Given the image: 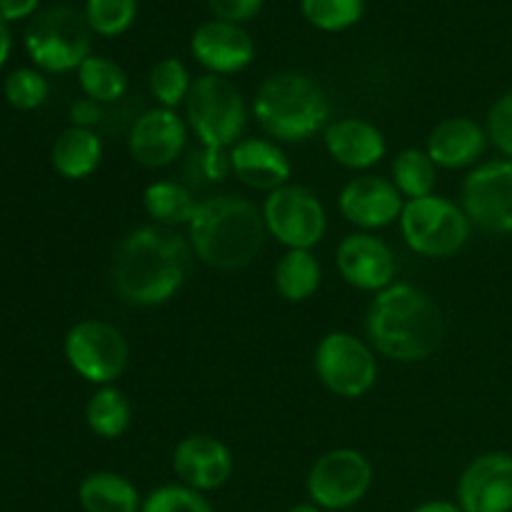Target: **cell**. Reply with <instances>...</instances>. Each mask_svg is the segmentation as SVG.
Listing matches in <instances>:
<instances>
[{
  "mask_svg": "<svg viewBox=\"0 0 512 512\" xmlns=\"http://www.w3.org/2000/svg\"><path fill=\"white\" fill-rule=\"evenodd\" d=\"M3 93L15 110H38L48 100L50 85L43 70L18 68L5 78Z\"/></svg>",
  "mask_w": 512,
  "mask_h": 512,
  "instance_id": "obj_32",
  "label": "cell"
},
{
  "mask_svg": "<svg viewBox=\"0 0 512 512\" xmlns=\"http://www.w3.org/2000/svg\"><path fill=\"white\" fill-rule=\"evenodd\" d=\"M488 130L473 118H445L428 135L425 150L438 168L463 170L478 163L488 148Z\"/></svg>",
  "mask_w": 512,
  "mask_h": 512,
  "instance_id": "obj_20",
  "label": "cell"
},
{
  "mask_svg": "<svg viewBox=\"0 0 512 512\" xmlns=\"http://www.w3.org/2000/svg\"><path fill=\"white\" fill-rule=\"evenodd\" d=\"M285 512H320V508L313 503H300V505H293V508L285 510Z\"/></svg>",
  "mask_w": 512,
  "mask_h": 512,
  "instance_id": "obj_40",
  "label": "cell"
},
{
  "mask_svg": "<svg viewBox=\"0 0 512 512\" xmlns=\"http://www.w3.org/2000/svg\"><path fill=\"white\" fill-rule=\"evenodd\" d=\"M323 280V268L313 250H285L275 265V290L288 303H305L313 298Z\"/></svg>",
  "mask_w": 512,
  "mask_h": 512,
  "instance_id": "obj_24",
  "label": "cell"
},
{
  "mask_svg": "<svg viewBox=\"0 0 512 512\" xmlns=\"http://www.w3.org/2000/svg\"><path fill=\"white\" fill-rule=\"evenodd\" d=\"M50 160L60 178L85 180L98 170L100 160H103V143L95 130L70 125L53 143Z\"/></svg>",
  "mask_w": 512,
  "mask_h": 512,
  "instance_id": "obj_22",
  "label": "cell"
},
{
  "mask_svg": "<svg viewBox=\"0 0 512 512\" xmlns=\"http://www.w3.org/2000/svg\"><path fill=\"white\" fill-rule=\"evenodd\" d=\"M365 335L383 358L420 363L443 343L445 318L425 290L410 283H393L370 300Z\"/></svg>",
  "mask_w": 512,
  "mask_h": 512,
  "instance_id": "obj_2",
  "label": "cell"
},
{
  "mask_svg": "<svg viewBox=\"0 0 512 512\" xmlns=\"http://www.w3.org/2000/svg\"><path fill=\"white\" fill-rule=\"evenodd\" d=\"M40 0H0V18L5 23H15V20L33 18L38 13Z\"/></svg>",
  "mask_w": 512,
  "mask_h": 512,
  "instance_id": "obj_37",
  "label": "cell"
},
{
  "mask_svg": "<svg viewBox=\"0 0 512 512\" xmlns=\"http://www.w3.org/2000/svg\"><path fill=\"white\" fill-rule=\"evenodd\" d=\"M190 248L183 235L163 225H143L115 248L110 278L125 303L153 308L168 303L183 288L190 270Z\"/></svg>",
  "mask_w": 512,
  "mask_h": 512,
  "instance_id": "obj_1",
  "label": "cell"
},
{
  "mask_svg": "<svg viewBox=\"0 0 512 512\" xmlns=\"http://www.w3.org/2000/svg\"><path fill=\"white\" fill-rule=\"evenodd\" d=\"M305 20L325 33L348 30L363 18L365 0H300Z\"/></svg>",
  "mask_w": 512,
  "mask_h": 512,
  "instance_id": "obj_29",
  "label": "cell"
},
{
  "mask_svg": "<svg viewBox=\"0 0 512 512\" xmlns=\"http://www.w3.org/2000/svg\"><path fill=\"white\" fill-rule=\"evenodd\" d=\"M83 13L93 33L103 38H118L133 25L138 15V0H85Z\"/></svg>",
  "mask_w": 512,
  "mask_h": 512,
  "instance_id": "obj_31",
  "label": "cell"
},
{
  "mask_svg": "<svg viewBox=\"0 0 512 512\" xmlns=\"http://www.w3.org/2000/svg\"><path fill=\"white\" fill-rule=\"evenodd\" d=\"M265 230L288 250H313L328 230L323 203L305 185L288 183L268 193L263 203Z\"/></svg>",
  "mask_w": 512,
  "mask_h": 512,
  "instance_id": "obj_9",
  "label": "cell"
},
{
  "mask_svg": "<svg viewBox=\"0 0 512 512\" xmlns=\"http://www.w3.org/2000/svg\"><path fill=\"white\" fill-rule=\"evenodd\" d=\"M233 455L215 435L195 433L178 443L173 453V470L180 483L198 493L223 488L233 475Z\"/></svg>",
  "mask_w": 512,
  "mask_h": 512,
  "instance_id": "obj_18",
  "label": "cell"
},
{
  "mask_svg": "<svg viewBox=\"0 0 512 512\" xmlns=\"http://www.w3.org/2000/svg\"><path fill=\"white\" fill-rule=\"evenodd\" d=\"M65 358L88 383L113 385L128 368L130 348L125 335L105 320H80L65 335Z\"/></svg>",
  "mask_w": 512,
  "mask_h": 512,
  "instance_id": "obj_10",
  "label": "cell"
},
{
  "mask_svg": "<svg viewBox=\"0 0 512 512\" xmlns=\"http://www.w3.org/2000/svg\"><path fill=\"white\" fill-rule=\"evenodd\" d=\"M253 118L275 143H303L328 125L330 100L310 75L278 73L255 93Z\"/></svg>",
  "mask_w": 512,
  "mask_h": 512,
  "instance_id": "obj_4",
  "label": "cell"
},
{
  "mask_svg": "<svg viewBox=\"0 0 512 512\" xmlns=\"http://www.w3.org/2000/svg\"><path fill=\"white\" fill-rule=\"evenodd\" d=\"M143 208L155 225L175 230L190 225L198 203L185 185L175 180H155L143 190Z\"/></svg>",
  "mask_w": 512,
  "mask_h": 512,
  "instance_id": "obj_26",
  "label": "cell"
},
{
  "mask_svg": "<svg viewBox=\"0 0 512 512\" xmlns=\"http://www.w3.org/2000/svg\"><path fill=\"white\" fill-rule=\"evenodd\" d=\"M228 165L240 183L253 190L273 193L288 185L293 165L285 150L270 138H245L230 148Z\"/></svg>",
  "mask_w": 512,
  "mask_h": 512,
  "instance_id": "obj_19",
  "label": "cell"
},
{
  "mask_svg": "<svg viewBox=\"0 0 512 512\" xmlns=\"http://www.w3.org/2000/svg\"><path fill=\"white\" fill-rule=\"evenodd\" d=\"M78 500L85 512H140L138 488L128 478L110 470L90 473L80 483Z\"/></svg>",
  "mask_w": 512,
  "mask_h": 512,
  "instance_id": "obj_23",
  "label": "cell"
},
{
  "mask_svg": "<svg viewBox=\"0 0 512 512\" xmlns=\"http://www.w3.org/2000/svg\"><path fill=\"white\" fill-rule=\"evenodd\" d=\"M458 505L463 512H512V455H478L460 475Z\"/></svg>",
  "mask_w": 512,
  "mask_h": 512,
  "instance_id": "obj_14",
  "label": "cell"
},
{
  "mask_svg": "<svg viewBox=\"0 0 512 512\" xmlns=\"http://www.w3.org/2000/svg\"><path fill=\"white\" fill-rule=\"evenodd\" d=\"M373 465L353 448H335L320 455L308 473V495L323 510H348L368 495Z\"/></svg>",
  "mask_w": 512,
  "mask_h": 512,
  "instance_id": "obj_11",
  "label": "cell"
},
{
  "mask_svg": "<svg viewBox=\"0 0 512 512\" xmlns=\"http://www.w3.org/2000/svg\"><path fill=\"white\" fill-rule=\"evenodd\" d=\"M400 233L408 248L423 258H450L468 245L473 223L458 203L443 195L405 200Z\"/></svg>",
  "mask_w": 512,
  "mask_h": 512,
  "instance_id": "obj_7",
  "label": "cell"
},
{
  "mask_svg": "<svg viewBox=\"0 0 512 512\" xmlns=\"http://www.w3.org/2000/svg\"><path fill=\"white\" fill-rule=\"evenodd\" d=\"M10 48H13V35H10L8 23L0 18V70H3V65L8 63Z\"/></svg>",
  "mask_w": 512,
  "mask_h": 512,
  "instance_id": "obj_38",
  "label": "cell"
},
{
  "mask_svg": "<svg viewBox=\"0 0 512 512\" xmlns=\"http://www.w3.org/2000/svg\"><path fill=\"white\" fill-rule=\"evenodd\" d=\"M78 83L85 98L95 100L100 105L118 103L128 90V75L115 60L103 55H90L78 68Z\"/></svg>",
  "mask_w": 512,
  "mask_h": 512,
  "instance_id": "obj_28",
  "label": "cell"
},
{
  "mask_svg": "<svg viewBox=\"0 0 512 512\" xmlns=\"http://www.w3.org/2000/svg\"><path fill=\"white\" fill-rule=\"evenodd\" d=\"M190 53L208 73L228 78L253 63L255 40L243 25L215 18L195 30L190 38Z\"/></svg>",
  "mask_w": 512,
  "mask_h": 512,
  "instance_id": "obj_17",
  "label": "cell"
},
{
  "mask_svg": "<svg viewBox=\"0 0 512 512\" xmlns=\"http://www.w3.org/2000/svg\"><path fill=\"white\" fill-rule=\"evenodd\" d=\"M340 215L363 233L380 230L400 220L405 200L393 180L378 175H358L348 180L338 198Z\"/></svg>",
  "mask_w": 512,
  "mask_h": 512,
  "instance_id": "obj_15",
  "label": "cell"
},
{
  "mask_svg": "<svg viewBox=\"0 0 512 512\" xmlns=\"http://www.w3.org/2000/svg\"><path fill=\"white\" fill-rule=\"evenodd\" d=\"M185 143H188V125L170 108L145 110L128 135L130 158L150 170L173 165L183 153Z\"/></svg>",
  "mask_w": 512,
  "mask_h": 512,
  "instance_id": "obj_16",
  "label": "cell"
},
{
  "mask_svg": "<svg viewBox=\"0 0 512 512\" xmlns=\"http://www.w3.org/2000/svg\"><path fill=\"white\" fill-rule=\"evenodd\" d=\"M315 373L338 398H363L378 383V358L358 335L333 330L315 348Z\"/></svg>",
  "mask_w": 512,
  "mask_h": 512,
  "instance_id": "obj_8",
  "label": "cell"
},
{
  "mask_svg": "<svg viewBox=\"0 0 512 512\" xmlns=\"http://www.w3.org/2000/svg\"><path fill=\"white\" fill-rule=\"evenodd\" d=\"M340 278L363 293H380L395 283L398 263L383 238L373 233H353L335 250Z\"/></svg>",
  "mask_w": 512,
  "mask_h": 512,
  "instance_id": "obj_13",
  "label": "cell"
},
{
  "mask_svg": "<svg viewBox=\"0 0 512 512\" xmlns=\"http://www.w3.org/2000/svg\"><path fill=\"white\" fill-rule=\"evenodd\" d=\"M100 118H103V105L95 103V100L83 98V100H75V103L70 105V120H73L75 128L93 130V125L98 123Z\"/></svg>",
  "mask_w": 512,
  "mask_h": 512,
  "instance_id": "obj_36",
  "label": "cell"
},
{
  "mask_svg": "<svg viewBox=\"0 0 512 512\" xmlns=\"http://www.w3.org/2000/svg\"><path fill=\"white\" fill-rule=\"evenodd\" d=\"M150 93L158 100L160 108L175 110L180 103L188 100L190 88H193V78H190L188 68L180 63L178 58H163L160 63L153 65L150 70Z\"/></svg>",
  "mask_w": 512,
  "mask_h": 512,
  "instance_id": "obj_30",
  "label": "cell"
},
{
  "mask_svg": "<svg viewBox=\"0 0 512 512\" xmlns=\"http://www.w3.org/2000/svg\"><path fill=\"white\" fill-rule=\"evenodd\" d=\"M265 0H208L210 10L218 20L243 25L260 13Z\"/></svg>",
  "mask_w": 512,
  "mask_h": 512,
  "instance_id": "obj_35",
  "label": "cell"
},
{
  "mask_svg": "<svg viewBox=\"0 0 512 512\" xmlns=\"http://www.w3.org/2000/svg\"><path fill=\"white\" fill-rule=\"evenodd\" d=\"M188 125L208 153L233 148L248 123V105L238 85L223 75L205 73L193 80L185 100Z\"/></svg>",
  "mask_w": 512,
  "mask_h": 512,
  "instance_id": "obj_6",
  "label": "cell"
},
{
  "mask_svg": "<svg viewBox=\"0 0 512 512\" xmlns=\"http://www.w3.org/2000/svg\"><path fill=\"white\" fill-rule=\"evenodd\" d=\"M460 208L470 223L493 235H512V160H488L465 175Z\"/></svg>",
  "mask_w": 512,
  "mask_h": 512,
  "instance_id": "obj_12",
  "label": "cell"
},
{
  "mask_svg": "<svg viewBox=\"0 0 512 512\" xmlns=\"http://www.w3.org/2000/svg\"><path fill=\"white\" fill-rule=\"evenodd\" d=\"M413 512H463L458 503H450V500H430V503L418 505Z\"/></svg>",
  "mask_w": 512,
  "mask_h": 512,
  "instance_id": "obj_39",
  "label": "cell"
},
{
  "mask_svg": "<svg viewBox=\"0 0 512 512\" xmlns=\"http://www.w3.org/2000/svg\"><path fill=\"white\" fill-rule=\"evenodd\" d=\"M393 183L408 200L428 198L435 193L438 165L423 148H405L393 160Z\"/></svg>",
  "mask_w": 512,
  "mask_h": 512,
  "instance_id": "obj_27",
  "label": "cell"
},
{
  "mask_svg": "<svg viewBox=\"0 0 512 512\" xmlns=\"http://www.w3.org/2000/svg\"><path fill=\"white\" fill-rule=\"evenodd\" d=\"M140 512H215L203 493L188 485H163L140 505Z\"/></svg>",
  "mask_w": 512,
  "mask_h": 512,
  "instance_id": "obj_33",
  "label": "cell"
},
{
  "mask_svg": "<svg viewBox=\"0 0 512 512\" xmlns=\"http://www.w3.org/2000/svg\"><path fill=\"white\" fill-rule=\"evenodd\" d=\"M188 243L205 265L215 270H240L263 250V210L240 195H210L200 200L188 225Z\"/></svg>",
  "mask_w": 512,
  "mask_h": 512,
  "instance_id": "obj_3",
  "label": "cell"
},
{
  "mask_svg": "<svg viewBox=\"0 0 512 512\" xmlns=\"http://www.w3.org/2000/svg\"><path fill=\"white\" fill-rule=\"evenodd\" d=\"M85 423L90 433L103 440H115L128 433L133 423V405L130 398L115 385H103L95 390L85 405Z\"/></svg>",
  "mask_w": 512,
  "mask_h": 512,
  "instance_id": "obj_25",
  "label": "cell"
},
{
  "mask_svg": "<svg viewBox=\"0 0 512 512\" xmlns=\"http://www.w3.org/2000/svg\"><path fill=\"white\" fill-rule=\"evenodd\" d=\"M488 140L503 158L512 160V90L500 95L488 113Z\"/></svg>",
  "mask_w": 512,
  "mask_h": 512,
  "instance_id": "obj_34",
  "label": "cell"
},
{
  "mask_svg": "<svg viewBox=\"0 0 512 512\" xmlns=\"http://www.w3.org/2000/svg\"><path fill=\"white\" fill-rule=\"evenodd\" d=\"M325 150L338 165L350 170H368L385 158V135L378 125L363 118H340L323 133Z\"/></svg>",
  "mask_w": 512,
  "mask_h": 512,
  "instance_id": "obj_21",
  "label": "cell"
},
{
  "mask_svg": "<svg viewBox=\"0 0 512 512\" xmlns=\"http://www.w3.org/2000/svg\"><path fill=\"white\" fill-rule=\"evenodd\" d=\"M93 30L83 10L50 5L38 10L25 28V50L45 73H70L90 58Z\"/></svg>",
  "mask_w": 512,
  "mask_h": 512,
  "instance_id": "obj_5",
  "label": "cell"
}]
</instances>
